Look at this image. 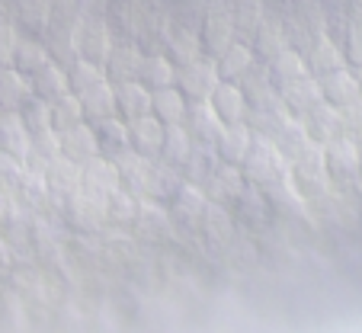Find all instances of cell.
<instances>
[{
    "label": "cell",
    "mask_w": 362,
    "mask_h": 333,
    "mask_svg": "<svg viewBox=\"0 0 362 333\" xmlns=\"http://www.w3.org/2000/svg\"><path fill=\"white\" fill-rule=\"evenodd\" d=\"M240 173H244V183L253 186V189H267L273 183H282L288 180V160L276 151V144L269 138L253 135L250 151L240 160Z\"/></svg>",
    "instance_id": "cell-1"
},
{
    "label": "cell",
    "mask_w": 362,
    "mask_h": 333,
    "mask_svg": "<svg viewBox=\"0 0 362 333\" xmlns=\"http://www.w3.org/2000/svg\"><path fill=\"white\" fill-rule=\"evenodd\" d=\"M288 183L298 189V196L305 202H315V199L327 196L334 186H330L327 167H324V144L311 141L292 163H288Z\"/></svg>",
    "instance_id": "cell-2"
},
{
    "label": "cell",
    "mask_w": 362,
    "mask_h": 333,
    "mask_svg": "<svg viewBox=\"0 0 362 333\" xmlns=\"http://www.w3.org/2000/svg\"><path fill=\"white\" fill-rule=\"evenodd\" d=\"M112 45H116V35H112L110 23H106V16L100 13H81V20H77L74 26V52L77 58H83V62H93V64H106V58H110Z\"/></svg>",
    "instance_id": "cell-3"
},
{
    "label": "cell",
    "mask_w": 362,
    "mask_h": 333,
    "mask_svg": "<svg viewBox=\"0 0 362 333\" xmlns=\"http://www.w3.org/2000/svg\"><path fill=\"white\" fill-rule=\"evenodd\" d=\"M324 167H327L330 186L337 192L349 189L362 180L359 173V151H356V141L349 135H337L324 144Z\"/></svg>",
    "instance_id": "cell-4"
},
{
    "label": "cell",
    "mask_w": 362,
    "mask_h": 333,
    "mask_svg": "<svg viewBox=\"0 0 362 333\" xmlns=\"http://www.w3.org/2000/svg\"><path fill=\"white\" fill-rule=\"evenodd\" d=\"M62 215L71 231L96 234L100 228H106V199L77 189L68 199H62Z\"/></svg>",
    "instance_id": "cell-5"
},
{
    "label": "cell",
    "mask_w": 362,
    "mask_h": 333,
    "mask_svg": "<svg viewBox=\"0 0 362 333\" xmlns=\"http://www.w3.org/2000/svg\"><path fill=\"white\" fill-rule=\"evenodd\" d=\"M218 83L221 77L215 71L212 58H196V62L177 68V77H173V87L183 93L186 103H209V96L215 93Z\"/></svg>",
    "instance_id": "cell-6"
},
{
    "label": "cell",
    "mask_w": 362,
    "mask_h": 333,
    "mask_svg": "<svg viewBox=\"0 0 362 333\" xmlns=\"http://www.w3.org/2000/svg\"><path fill=\"white\" fill-rule=\"evenodd\" d=\"M196 35H199V48H202L205 58H215V54L225 52V48L238 39L234 23H231V16H228V7L205 10L202 20L196 23Z\"/></svg>",
    "instance_id": "cell-7"
},
{
    "label": "cell",
    "mask_w": 362,
    "mask_h": 333,
    "mask_svg": "<svg viewBox=\"0 0 362 333\" xmlns=\"http://www.w3.org/2000/svg\"><path fill=\"white\" fill-rule=\"evenodd\" d=\"M298 52H301V58H305V68L311 77H324L337 68H346L340 42H337L330 33H317L315 39L308 42V45H301Z\"/></svg>",
    "instance_id": "cell-8"
},
{
    "label": "cell",
    "mask_w": 362,
    "mask_h": 333,
    "mask_svg": "<svg viewBox=\"0 0 362 333\" xmlns=\"http://www.w3.org/2000/svg\"><path fill=\"white\" fill-rule=\"evenodd\" d=\"M244 189H247V183H244V173H240V167H234V163H221V160L215 163L212 177L202 183L205 202L225 205V209H231Z\"/></svg>",
    "instance_id": "cell-9"
},
{
    "label": "cell",
    "mask_w": 362,
    "mask_h": 333,
    "mask_svg": "<svg viewBox=\"0 0 362 333\" xmlns=\"http://www.w3.org/2000/svg\"><path fill=\"white\" fill-rule=\"evenodd\" d=\"M221 129H225V125H221L218 116L209 109V103H189V109H186V116H183V132L189 135L192 148L212 151Z\"/></svg>",
    "instance_id": "cell-10"
},
{
    "label": "cell",
    "mask_w": 362,
    "mask_h": 333,
    "mask_svg": "<svg viewBox=\"0 0 362 333\" xmlns=\"http://www.w3.org/2000/svg\"><path fill=\"white\" fill-rule=\"evenodd\" d=\"M141 58H144V52H141V45H138L135 39H116L110 58H106V64H103L106 81H110V83L135 81L138 68H141Z\"/></svg>",
    "instance_id": "cell-11"
},
{
    "label": "cell",
    "mask_w": 362,
    "mask_h": 333,
    "mask_svg": "<svg viewBox=\"0 0 362 333\" xmlns=\"http://www.w3.org/2000/svg\"><path fill=\"white\" fill-rule=\"evenodd\" d=\"M81 189L83 192H93V196L106 199L119 189V170H116V160L110 157H90L87 163H81Z\"/></svg>",
    "instance_id": "cell-12"
},
{
    "label": "cell",
    "mask_w": 362,
    "mask_h": 333,
    "mask_svg": "<svg viewBox=\"0 0 362 333\" xmlns=\"http://www.w3.org/2000/svg\"><path fill=\"white\" fill-rule=\"evenodd\" d=\"M164 209H167V215H170L173 228H196L202 211H205V196L199 186L183 183L177 192H173V199L164 205Z\"/></svg>",
    "instance_id": "cell-13"
},
{
    "label": "cell",
    "mask_w": 362,
    "mask_h": 333,
    "mask_svg": "<svg viewBox=\"0 0 362 333\" xmlns=\"http://www.w3.org/2000/svg\"><path fill=\"white\" fill-rule=\"evenodd\" d=\"M260 192H263V199H267L269 215L286 218V221H301V218H311V215H308V202L298 196V189H295L288 180L267 186V189H260Z\"/></svg>",
    "instance_id": "cell-14"
},
{
    "label": "cell",
    "mask_w": 362,
    "mask_h": 333,
    "mask_svg": "<svg viewBox=\"0 0 362 333\" xmlns=\"http://www.w3.org/2000/svg\"><path fill=\"white\" fill-rule=\"evenodd\" d=\"M279 100H282L288 116L301 119L308 109L317 106L324 96H321V87H317V77L301 74V77H295V81H288L286 87H279Z\"/></svg>",
    "instance_id": "cell-15"
},
{
    "label": "cell",
    "mask_w": 362,
    "mask_h": 333,
    "mask_svg": "<svg viewBox=\"0 0 362 333\" xmlns=\"http://www.w3.org/2000/svg\"><path fill=\"white\" fill-rule=\"evenodd\" d=\"M167 62L173 68H183V64L196 62V58H205L202 48H199V35H196V26H183V23H173L167 29V42H164V52Z\"/></svg>",
    "instance_id": "cell-16"
},
{
    "label": "cell",
    "mask_w": 362,
    "mask_h": 333,
    "mask_svg": "<svg viewBox=\"0 0 362 333\" xmlns=\"http://www.w3.org/2000/svg\"><path fill=\"white\" fill-rule=\"evenodd\" d=\"M238 87H240V93H244V100H247V109L279 106V103H282V100H279V90H276V83L269 81L267 68H263L260 62H257L244 77H240Z\"/></svg>",
    "instance_id": "cell-17"
},
{
    "label": "cell",
    "mask_w": 362,
    "mask_h": 333,
    "mask_svg": "<svg viewBox=\"0 0 362 333\" xmlns=\"http://www.w3.org/2000/svg\"><path fill=\"white\" fill-rule=\"evenodd\" d=\"M42 177H45L48 196L55 199V202H62V199H68L71 192L81 189V163H74V160L58 154L55 160L42 170Z\"/></svg>",
    "instance_id": "cell-18"
},
{
    "label": "cell",
    "mask_w": 362,
    "mask_h": 333,
    "mask_svg": "<svg viewBox=\"0 0 362 333\" xmlns=\"http://www.w3.org/2000/svg\"><path fill=\"white\" fill-rule=\"evenodd\" d=\"M247 45L253 48V58H257L260 64L273 62L282 48H288L286 26H282L279 20H273V16H263V23L257 26V33L250 35V42H247Z\"/></svg>",
    "instance_id": "cell-19"
},
{
    "label": "cell",
    "mask_w": 362,
    "mask_h": 333,
    "mask_svg": "<svg viewBox=\"0 0 362 333\" xmlns=\"http://www.w3.org/2000/svg\"><path fill=\"white\" fill-rule=\"evenodd\" d=\"M209 109L218 116L221 125H234V122H244L247 119V100L238 83H231V81H221L218 87H215V93L209 96Z\"/></svg>",
    "instance_id": "cell-20"
},
{
    "label": "cell",
    "mask_w": 362,
    "mask_h": 333,
    "mask_svg": "<svg viewBox=\"0 0 362 333\" xmlns=\"http://www.w3.org/2000/svg\"><path fill=\"white\" fill-rule=\"evenodd\" d=\"M129 125V151L138 157H154L160 154V141H164V125L158 122L154 116H141L135 122H125Z\"/></svg>",
    "instance_id": "cell-21"
},
{
    "label": "cell",
    "mask_w": 362,
    "mask_h": 333,
    "mask_svg": "<svg viewBox=\"0 0 362 333\" xmlns=\"http://www.w3.org/2000/svg\"><path fill=\"white\" fill-rule=\"evenodd\" d=\"M231 218H234V228L260 231V228L269 221V209H267V199H263V192L253 189V186H247V189L238 196V202L231 205Z\"/></svg>",
    "instance_id": "cell-22"
},
{
    "label": "cell",
    "mask_w": 362,
    "mask_h": 333,
    "mask_svg": "<svg viewBox=\"0 0 362 333\" xmlns=\"http://www.w3.org/2000/svg\"><path fill=\"white\" fill-rule=\"evenodd\" d=\"M112 93H116V116L122 122H135L141 116H151V90H144L138 81L112 83Z\"/></svg>",
    "instance_id": "cell-23"
},
{
    "label": "cell",
    "mask_w": 362,
    "mask_h": 333,
    "mask_svg": "<svg viewBox=\"0 0 362 333\" xmlns=\"http://www.w3.org/2000/svg\"><path fill=\"white\" fill-rule=\"evenodd\" d=\"M317 87H321L324 103H330V106H337V109L359 100V81H356L353 68H337V71H330V74L317 77Z\"/></svg>",
    "instance_id": "cell-24"
},
{
    "label": "cell",
    "mask_w": 362,
    "mask_h": 333,
    "mask_svg": "<svg viewBox=\"0 0 362 333\" xmlns=\"http://www.w3.org/2000/svg\"><path fill=\"white\" fill-rule=\"evenodd\" d=\"M180 186H183V177H180L177 167H170V163H164V160H158V157H154V160H151V167H148V186H144V199H148V202L167 205Z\"/></svg>",
    "instance_id": "cell-25"
},
{
    "label": "cell",
    "mask_w": 362,
    "mask_h": 333,
    "mask_svg": "<svg viewBox=\"0 0 362 333\" xmlns=\"http://www.w3.org/2000/svg\"><path fill=\"white\" fill-rule=\"evenodd\" d=\"M215 62V71H218V77L221 81H231V83H238L240 77L247 74V71L257 64V58H253V48L247 45L244 39H234L231 45L225 48L221 54H215L212 58Z\"/></svg>",
    "instance_id": "cell-26"
},
{
    "label": "cell",
    "mask_w": 362,
    "mask_h": 333,
    "mask_svg": "<svg viewBox=\"0 0 362 333\" xmlns=\"http://www.w3.org/2000/svg\"><path fill=\"white\" fill-rule=\"evenodd\" d=\"M301 125H305L308 138L317 141V144H327L330 138L343 135L340 132V112H337V106H330V103H324V100L301 116Z\"/></svg>",
    "instance_id": "cell-27"
},
{
    "label": "cell",
    "mask_w": 362,
    "mask_h": 333,
    "mask_svg": "<svg viewBox=\"0 0 362 333\" xmlns=\"http://www.w3.org/2000/svg\"><path fill=\"white\" fill-rule=\"evenodd\" d=\"M58 144H62V157H68V160H74V163H87L90 157L100 154L93 125H87V122L74 125V129L58 132Z\"/></svg>",
    "instance_id": "cell-28"
},
{
    "label": "cell",
    "mask_w": 362,
    "mask_h": 333,
    "mask_svg": "<svg viewBox=\"0 0 362 333\" xmlns=\"http://www.w3.org/2000/svg\"><path fill=\"white\" fill-rule=\"evenodd\" d=\"M132 228H135V234L141 240H160L170 234V215H167V209L160 202H148V199H141V205H138V215L135 221H132Z\"/></svg>",
    "instance_id": "cell-29"
},
{
    "label": "cell",
    "mask_w": 362,
    "mask_h": 333,
    "mask_svg": "<svg viewBox=\"0 0 362 333\" xmlns=\"http://www.w3.org/2000/svg\"><path fill=\"white\" fill-rule=\"evenodd\" d=\"M250 141H253V132L247 129L244 122H234V125H225L218 135V141H215V157H218L221 163H234V167H240V160H244V154L250 151Z\"/></svg>",
    "instance_id": "cell-30"
},
{
    "label": "cell",
    "mask_w": 362,
    "mask_h": 333,
    "mask_svg": "<svg viewBox=\"0 0 362 333\" xmlns=\"http://www.w3.org/2000/svg\"><path fill=\"white\" fill-rule=\"evenodd\" d=\"M52 62V54H48V45L39 39V35H20V42H16L13 48V62H10V68H16L20 74L33 77L39 74L45 64Z\"/></svg>",
    "instance_id": "cell-31"
},
{
    "label": "cell",
    "mask_w": 362,
    "mask_h": 333,
    "mask_svg": "<svg viewBox=\"0 0 362 333\" xmlns=\"http://www.w3.org/2000/svg\"><path fill=\"white\" fill-rule=\"evenodd\" d=\"M33 96V81L16 68H0V112H20Z\"/></svg>",
    "instance_id": "cell-32"
},
{
    "label": "cell",
    "mask_w": 362,
    "mask_h": 333,
    "mask_svg": "<svg viewBox=\"0 0 362 333\" xmlns=\"http://www.w3.org/2000/svg\"><path fill=\"white\" fill-rule=\"evenodd\" d=\"M26 151H29V132L23 125L20 112H0V154L23 163Z\"/></svg>",
    "instance_id": "cell-33"
},
{
    "label": "cell",
    "mask_w": 362,
    "mask_h": 333,
    "mask_svg": "<svg viewBox=\"0 0 362 333\" xmlns=\"http://www.w3.org/2000/svg\"><path fill=\"white\" fill-rule=\"evenodd\" d=\"M81 106H83V122L87 125H100L106 119L116 116V93H112V83H100V87L81 93Z\"/></svg>",
    "instance_id": "cell-34"
},
{
    "label": "cell",
    "mask_w": 362,
    "mask_h": 333,
    "mask_svg": "<svg viewBox=\"0 0 362 333\" xmlns=\"http://www.w3.org/2000/svg\"><path fill=\"white\" fill-rule=\"evenodd\" d=\"M186 109H189V103L183 100V93L177 87H164L151 93V116L160 125H183Z\"/></svg>",
    "instance_id": "cell-35"
},
{
    "label": "cell",
    "mask_w": 362,
    "mask_h": 333,
    "mask_svg": "<svg viewBox=\"0 0 362 333\" xmlns=\"http://www.w3.org/2000/svg\"><path fill=\"white\" fill-rule=\"evenodd\" d=\"M93 135H96V148H100V154L110 157V160H116V157H122L125 151H129V125H125L119 116L93 125Z\"/></svg>",
    "instance_id": "cell-36"
},
{
    "label": "cell",
    "mask_w": 362,
    "mask_h": 333,
    "mask_svg": "<svg viewBox=\"0 0 362 333\" xmlns=\"http://www.w3.org/2000/svg\"><path fill=\"white\" fill-rule=\"evenodd\" d=\"M148 157H138L132 151H125L122 157H116V170H119V186L132 196L144 199V186H148Z\"/></svg>",
    "instance_id": "cell-37"
},
{
    "label": "cell",
    "mask_w": 362,
    "mask_h": 333,
    "mask_svg": "<svg viewBox=\"0 0 362 333\" xmlns=\"http://www.w3.org/2000/svg\"><path fill=\"white\" fill-rule=\"evenodd\" d=\"M173 77H177V68L167 62V54H144L141 58V68H138V77L135 81L141 83L144 90H164V87H173Z\"/></svg>",
    "instance_id": "cell-38"
},
{
    "label": "cell",
    "mask_w": 362,
    "mask_h": 333,
    "mask_svg": "<svg viewBox=\"0 0 362 333\" xmlns=\"http://www.w3.org/2000/svg\"><path fill=\"white\" fill-rule=\"evenodd\" d=\"M29 81H33V96H39V100H45V103H55L58 96L71 93L68 68H62V64H55V62H48L45 68H42L39 74H33Z\"/></svg>",
    "instance_id": "cell-39"
},
{
    "label": "cell",
    "mask_w": 362,
    "mask_h": 333,
    "mask_svg": "<svg viewBox=\"0 0 362 333\" xmlns=\"http://www.w3.org/2000/svg\"><path fill=\"white\" fill-rule=\"evenodd\" d=\"M58 154H62L58 132L48 129V132H39V135H29V151H26V157H23V167H26V170L42 173Z\"/></svg>",
    "instance_id": "cell-40"
},
{
    "label": "cell",
    "mask_w": 362,
    "mask_h": 333,
    "mask_svg": "<svg viewBox=\"0 0 362 333\" xmlns=\"http://www.w3.org/2000/svg\"><path fill=\"white\" fill-rule=\"evenodd\" d=\"M228 16H231V23H234L238 39L250 42V35L257 33V26H260L263 16H267V10H263V0H231V4H228Z\"/></svg>",
    "instance_id": "cell-41"
},
{
    "label": "cell",
    "mask_w": 362,
    "mask_h": 333,
    "mask_svg": "<svg viewBox=\"0 0 362 333\" xmlns=\"http://www.w3.org/2000/svg\"><path fill=\"white\" fill-rule=\"evenodd\" d=\"M196 228H202V234L209 240H215V244H228V240L234 238L231 209H225V205H215V202H205V211H202V218H199Z\"/></svg>",
    "instance_id": "cell-42"
},
{
    "label": "cell",
    "mask_w": 362,
    "mask_h": 333,
    "mask_svg": "<svg viewBox=\"0 0 362 333\" xmlns=\"http://www.w3.org/2000/svg\"><path fill=\"white\" fill-rule=\"evenodd\" d=\"M269 141L276 144V151H279L282 157H286L288 163L295 160V157L301 154V151L311 144V138H308V132H305V125H301V119H295V116H288L286 122L276 129V135L269 138Z\"/></svg>",
    "instance_id": "cell-43"
},
{
    "label": "cell",
    "mask_w": 362,
    "mask_h": 333,
    "mask_svg": "<svg viewBox=\"0 0 362 333\" xmlns=\"http://www.w3.org/2000/svg\"><path fill=\"white\" fill-rule=\"evenodd\" d=\"M267 68V74H269V81L276 83V90L279 87H286L288 81H295V77H301V74H308V68H305V58H301V52L298 48H282L279 54H276L273 62H267L263 64Z\"/></svg>",
    "instance_id": "cell-44"
},
{
    "label": "cell",
    "mask_w": 362,
    "mask_h": 333,
    "mask_svg": "<svg viewBox=\"0 0 362 333\" xmlns=\"http://www.w3.org/2000/svg\"><path fill=\"white\" fill-rule=\"evenodd\" d=\"M13 202L26 205V209H42L45 202H52V196H48V186H45V177L23 167L20 183H16V189H13Z\"/></svg>",
    "instance_id": "cell-45"
},
{
    "label": "cell",
    "mask_w": 362,
    "mask_h": 333,
    "mask_svg": "<svg viewBox=\"0 0 362 333\" xmlns=\"http://www.w3.org/2000/svg\"><path fill=\"white\" fill-rule=\"evenodd\" d=\"M192 154V141L183 132V125H164V141H160V154L158 160L170 163V167H183V160Z\"/></svg>",
    "instance_id": "cell-46"
},
{
    "label": "cell",
    "mask_w": 362,
    "mask_h": 333,
    "mask_svg": "<svg viewBox=\"0 0 362 333\" xmlns=\"http://www.w3.org/2000/svg\"><path fill=\"white\" fill-rule=\"evenodd\" d=\"M52 4L55 0H10L16 20L29 29V35H39L48 26V16H52Z\"/></svg>",
    "instance_id": "cell-47"
},
{
    "label": "cell",
    "mask_w": 362,
    "mask_h": 333,
    "mask_svg": "<svg viewBox=\"0 0 362 333\" xmlns=\"http://www.w3.org/2000/svg\"><path fill=\"white\" fill-rule=\"evenodd\" d=\"M138 205H141V199L119 186L112 196H106V225L132 228V221H135V215H138Z\"/></svg>",
    "instance_id": "cell-48"
},
{
    "label": "cell",
    "mask_w": 362,
    "mask_h": 333,
    "mask_svg": "<svg viewBox=\"0 0 362 333\" xmlns=\"http://www.w3.org/2000/svg\"><path fill=\"white\" fill-rule=\"evenodd\" d=\"M100 83H106V71L100 68V64L93 62H83V58H74V62L68 64V87L71 93H87V90L100 87Z\"/></svg>",
    "instance_id": "cell-49"
},
{
    "label": "cell",
    "mask_w": 362,
    "mask_h": 333,
    "mask_svg": "<svg viewBox=\"0 0 362 333\" xmlns=\"http://www.w3.org/2000/svg\"><path fill=\"white\" fill-rule=\"evenodd\" d=\"M215 163H218L215 151H199V148H192V154L186 157L183 167H180V177H183V183L199 186V189H202V183L212 177Z\"/></svg>",
    "instance_id": "cell-50"
},
{
    "label": "cell",
    "mask_w": 362,
    "mask_h": 333,
    "mask_svg": "<svg viewBox=\"0 0 362 333\" xmlns=\"http://www.w3.org/2000/svg\"><path fill=\"white\" fill-rule=\"evenodd\" d=\"M83 122V106L77 93H64L52 103V132H64L74 129V125Z\"/></svg>",
    "instance_id": "cell-51"
},
{
    "label": "cell",
    "mask_w": 362,
    "mask_h": 333,
    "mask_svg": "<svg viewBox=\"0 0 362 333\" xmlns=\"http://www.w3.org/2000/svg\"><path fill=\"white\" fill-rule=\"evenodd\" d=\"M20 119L26 125L29 135H39V132H48L52 129V103L39 100V96H29L20 109Z\"/></svg>",
    "instance_id": "cell-52"
},
{
    "label": "cell",
    "mask_w": 362,
    "mask_h": 333,
    "mask_svg": "<svg viewBox=\"0 0 362 333\" xmlns=\"http://www.w3.org/2000/svg\"><path fill=\"white\" fill-rule=\"evenodd\" d=\"M343 58H346V68H362V23H353L346 29V39L340 42Z\"/></svg>",
    "instance_id": "cell-53"
},
{
    "label": "cell",
    "mask_w": 362,
    "mask_h": 333,
    "mask_svg": "<svg viewBox=\"0 0 362 333\" xmlns=\"http://www.w3.org/2000/svg\"><path fill=\"white\" fill-rule=\"evenodd\" d=\"M340 112V132L349 138H359L362 135V96L353 103H346V106L337 109Z\"/></svg>",
    "instance_id": "cell-54"
},
{
    "label": "cell",
    "mask_w": 362,
    "mask_h": 333,
    "mask_svg": "<svg viewBox=\"0 0 362 333\" xmlns=\"http://www.w3.org/2000/svg\"><path fill=\"white\" fill-rule=\"evenodd\" d=\"M20 173H23V163L13 160V157L0 154V196H10L13 199V189L20 183Z\"/></svg>",
    "instance_id": "cell-55"
},
{
    "label": "cell",
    "mask_w": 362,
    "mask_h": 333,
    "mask_svg": "<svg viewBox=\"0 0 362 333\" xmlns=\"http://www.w3.org/2000/svg\"><path fill=\"white\" fill-rule=\"evenodd\" d=\"M20 35L23 33L10 20H0V68H10V62H13V48H16V42H20Z\"/></svg>",
    "instance_id": "cell-56"
},
{
    "label": "cell",
    "mask_w": 362,
    "mask_h": 333,
    "mask_svg": "<svg viewBox=\"0 0 362 333\" xmlns=\"http://www.w3.org/2000/svg\"><path fill=\"white\" fill-rule=\"evenodd\" d=\"M10 218H13V199H10V196H0V228H7Z\"/></svg>",
    "instance_id": "cell-57"
},
{
    "label": "cell",
    "mask_w": 362,
    "mask_h": 333,
    "mask_svg": "<svg viewBox=\"0 0 362 333\" xmlns=\"http://www.w3.org/2000/svg\"><path fill=\"white\" fill-rule=\"evenodd\" d=\"M353 141H356V151H359V173H362V135L353 138Z\"/></svg>",
    "instance_id": "cell-58"
},
{
    "label": "cell",
    "mask_w": 362,
    "mask_h": 333,
    "mask_svg": "<svg viewBox=\"0 0 362 333\" xmlns=\"http://www.w3.org/2000/svg\"><path fill=\"white\" fill-rule=\"evenodd\" d=\"M356 81H359V96H362V68H356Z\"/></svg>",
    "instance_id": "cell-59"
},
{
    "label": "cell",
    "mask_w": 362,
    "mask_h": 333,
    "mask_svg": "<svg viewBox=\"0 0 362 333\" xmlns=\"http://www.w3.org/2000/svg\"><path fill=\"white\" fill-rule=\"evenodd\" d=\"M0 20H4V0H0Z\"/></svg>",
    "instance_id": "cell-60"
}]
</instances>
